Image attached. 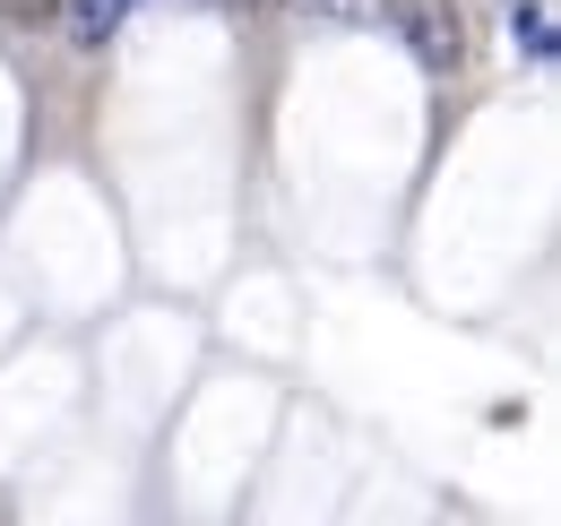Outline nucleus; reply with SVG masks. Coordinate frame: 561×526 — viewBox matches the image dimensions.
Wrapping results in <instances>:
<instances>
[{"mask_svg":"<svg viewBox=\"0 0 561 526\" xmlns=\"http://www.w3.org/2000/svg\"><path fill=\"white\" fill-rule=\"evenodd\" d=\"M380 18L398 26V44H407L432 78H449V69L467 61V18H458V0H380Z\"/></svg>","mask_w":561,"mask_h":526,"instance_id":"obj_1","label":"nucleus"},{"mask_svg":"<svg viewBox=\"0 0 561 526\" xmlns=\"http://www.w3.org/2000/svg\"><path fill=\"white\" fill-rule=\"evenodd\" d=\"M53 18H61V35H70L78 53H104V44L122 35V18H130V0H61Z\"/></svg>","mask_w":561,"mask_h":526,"instance_id":"obj_2","label":"nucleus"},{"mask_svg":"<svg viewBox=\"0 0 561 526\" xmlns=\"http://www.w3.org/2000/svg\"><path fill=\"white\" fill-rule=\"evenodd\" d=\"M510 35L527 44V61H553V18H545V0H518V9H510Z\"/></svg>","mask_w":561,"mask_h":526,"instance_id":"obj_3","label":"nucleus"},{"mask_svg":"<svg viewBox=\"0 0 561 526\" xmlns=\"http://www.w3.org/2000/svg\"><path fill=\"white\" fill-rule=\"evenodd\" d=\"M294 18H320V26H371L380 0H285Z\"/></svg>","mask_w":561,"mask_h":526,"instance_id":"obj_4","label":"nucleus"},{"mask_svg":"<svg viewBox=\"0 0 561 526\" xmlns=\"http://www.w3.org/2000/svg\"><path fill=\"white\" fill-rule=\"evenodd\" d=\"M53 9H61V0H0V18H26V26H35V18H53Z\"/></svg>","mask_w":561,"mask_h":526,"instance_id":"obj_5","label":"nucleus"},{"mask_svg":"<svg viewBox=\"0 0 561 526\" xmlns=\"http://www.w3.org/2000/svg\"><path fill=\"white\" fill-rule=\"evenodd\" d=\"M225 9H268V0H225Z\"/></svg>","mask_w":561,"mask_h":526,"instance_id":"obj_6","label":"nucleus"}]
</instances>
